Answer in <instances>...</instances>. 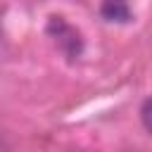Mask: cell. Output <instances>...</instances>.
<instances>
[{
  "label": "cell",
  "mask_w": 152,
  "mask_h": 152,
  "mask_svg": "<svg viewBox=\"0 0 152 152\" xmlns=\"http://www.w3.org/2000/svg\"><path fill=\"white\" fill-rule=\"evenodd\" d=\"M100 14H102L107 21L126 24V21L131 19V5H128V0H102Z\"/></svg>",
  "instance_id": "2"
},
{
  "label": "cell",
  "mask_w": 152,
  "mask_h": 152,
  "mask_svg": "<svg viewBox=\"0 0 152 152\" xmlns=\"http://www.w3.org/2000/svg\"><path fill=\"white\" fill-rule=\"evenodd\" d=\"M48 33L55 38L57 48H59L69 59H74V57H78V55L83 52L81 33H78L71 24H66L62 17H50V21H48Z\"/></svg>",
  "instance_id": "1"
},
{
  "label": "cell",
  "mask_w": 152,
  "mask_h": 152,
  "mask_svg": "<svg viewBox=\"0 0 152 152\" xmlns=\"http://www.w3.org/2000/svg\"><path fill=\"white\" fill-rule=\"evenodd\" d=\"M140 119H142V126L152 133V97H147L140 107Z\"/></svg>",
  "instance_id": "3"
}]
</instances>
